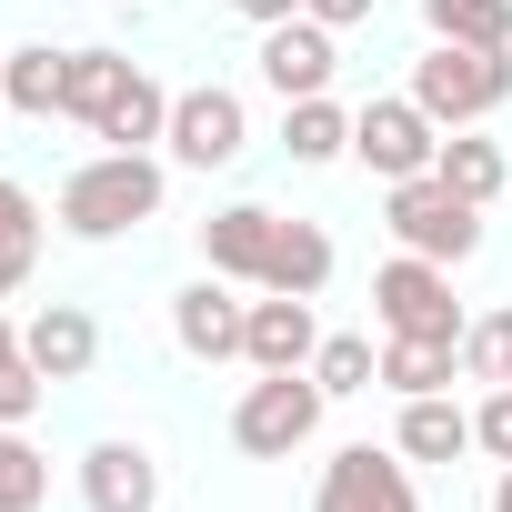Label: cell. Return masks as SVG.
Listing matches in <instances>:
<instances>
[{
  "instance_id": "obj_5",
  "label": "cell",
  "mask_w": 512,
  "mask_h": 512,
  "mask_svg": "<svg viewBox=\"0 0 512 512\" xmlns=\"http://www.w3.org/2000/svg\"><path fill=\"white\" fill-rule=\"evenodd\" d=\"M372 312L382 332H412V342H462V302H452V262H422V251H392L372 272Z\"/></svg>"
},
{
  "instance_id": "obj_15",
  "label": "cell",
  "mask_w": 512,
  "mask_h": 512,
  "mask_svg": "<svg viewBox=\"0 0 512 512\" xmlns=\"http://www.w3.org/2000/svg\"><path fill=\"white\" fill-rule=\"evenodd\" d=\"M392 452H402V462H462V452H472V412H462L452 392H422V402H402Z\"/></svg>"
},
{
  "instance_id": "obj_24",
  "label": "cell",
  "mask_w": 512,
  "mask_h": 512,
  "mask_svg": "<svg viewBox=\"0 0 512 512\" xmlns=\"http://www.w3.org/2000/svg\"><path fill=\"white\" fill-rule=\"evenodd\" d=\"M41 502H51V452L21 422H0V512H41Z\"/></svg>"
},
{
  "instance_id": "obj_7",
  "label": "cell",
  "mask_w": 512,
  "mask_h": 512,
  "mask_svg": "<svg viewBox=\"0 0 512 512\" xmlns=\"http://www.w3.org/2000/svg\"><path fill=\"white\" fill-rule=\"evenodd\" d=\"M161 151H171L181 171H231V161L251 151V101L221 91V81L171 91V131H161Z\"/></svg>"
},
{
  "instance_id": "obj_20",
  "label": "cell",
  "mask_w": 512,
  "mask_h": 512,
  "mask_svg": "<svg viewBox=\"0 0 512 512\" xmlns=\"http://www.w3.org/2000/svg\"><path fill=\"white\" fill-rule=\"evenodd\" d=\"M282 151L302 161V171H322V161H342L352 151V111L322 91V101H282Z\"/></svg>"
},
{
  "instance_id": "obj_29",
  "label": "cell",
  "mask_w": 512,
  "mask_h": 512,
  "mask_svg": "<svg viewBox=\"0 0 512 512\" xmlns=\"http://www.w3.org/2000/svg\"><path fill=\"white\" fill-rule=\"evenodd\" d=\"M0 241H21V251H41V201H31L21 181H0Z\"/></svg>"
},
{
  "instance_id": "obj_21",
  "label": "cell",
  "mask_w": 512,
  "mask_h": 512,
  "mask_svg": "<svg viewBox=\"0 0 512 512\" xmlns=\"http://www.w3.org/2000/svg\"><path fill=\"white\" fill-rule=\"evenodd\" d=\"M422 31L462 51H512V0H422Z\"/></svg>"
},
{
  "instance_id": "obj_6",
  "label": "cell",
  "mask_w": 512,
  "mask_h": 512,
  "mask_svg": "<svg viewBox=\"0 0 512 512\" xmlns=\"http://www.w3.org/2000/svg\"><path fill=\"white\" fill-rule=\"evenodd\" d=\"M352 161H362L372 181H422V171L442 161V121H432L412 91H382V101L352 111Z\"/></svg>"
},
{
  "instance_id": "obj_31",
  "label": "cell",
  "mask_w": 512,
  "mask_h": 512,
  "mask_svg": "<svg viewBox=\"0 0 512 512\" xmlns=\"http://www.w3.org/2000/svg\"><path fill=\"white\" fill-rule=\"evenodd\" d=\"M31 262H41V251H21V241H0V302H11V292L31 282Z\"/></svg>"
},
{
  "instance_id": "obj_9",
  "label": "cell",
  "mask_w": 512,
  "mask_h": 512,
  "mask_svg": "<svg viewBox=\"0 0 512 512\" xmlns=\"http://www.w3.org/2000/svg\"><path fill=\"white\" fill-rule=\"evenodd\" d=\"M241 332H251L241 282L201 272V282H181V292H171V342H181L191 362H241Z\"/></svg>"
},
{
  "instance_id": "obj_2",
  "label": "cell",
  "mask_w": 512,
  "mask_h": 512,
  "mask_svg": "<svg viewBox=\"0 0 512 512\" xmlns=\"http://www.w3.org/2000/svg\"><path fill=\"white\" fill-rule=\"evenodd\" d=\"M412 101L442 121V131H482L502 101H512V51H462V41H432L412 61Z\"/></svg>"
},
{
  "instance_id": "obj_27",
  "label": "cell",
  "mask_w": 512,
  "mask_h": 512,
  "mask_svg": "<svg viewBox=\"0 0 512 512\" xmlns=\"http://www.w3.org/2000/svg\"><path fill=\"white\" fill-rule=\"evenodd\" d=\"M41 402H51V372H41L31 352H21V362H0V422H31Z\"/></svg>"
},
{
  "instance_id": "obj_22",
  "label": "cell",
  "mask_w": 512,
  "mask_h": 512,
  "mask_svg": "<svg viewBox=\"0 0 512 512\" xmlns=\"http://www.w3.org/2000/svg\"><path fill=\"white\" fill-rule=\"evenodd\" d=\"M161 131H171V91H161L151 71H131V91L101 111V141H111V151H151Z\"/></svg>"
},
{
  "instance_id": "obj_3",
  "label": "cell",
  "mask_w": 512,
  "mask_h": 512,
  "mask_svg": "<svg viewBox=\"0 0 512 512\" xmlns=\"http://www.w3.org/2000/svg\"><path fill=\"white\" fill-rule=\"evenodd\" d=\"M382 221H392L402 251H422V262H472V251H482V201H462L442 171L382 181Z\"/></svg>"
},
{
  "instance_id": "obj_32",
  "label": "cell",
  "mask_w": 512,
  "mask_h": 512,
  "mask_svg": "<svg viewBox=\"0 0 512 512\" xmlns=\"http://www.w3.org/2000/svg\"><path fill=\"white\" fill-rule=\"evenodd\" d=\"M231 11H241L251 31H272V21H292V11H302V0H231Z\"/></svg>"
},
{
  "instance_id": "obj_14",
  "label": "cell",
  "mask_w": 512,
  "mask_h": 512,
  "mask_svg": "<svg viewBox=\"0 0 512 512\" xmlns=\"http://www.w3.org/2000/svg\"><path fill=\"white\" fill-rule=\"evenodd\" d=\"M21 352H31L51 382H81V372L101 362V322H91L81 302H41V312L21 322Z\"/></svg>"
},
{
  "instance_id": "obj_28",
  "label": "cell",
  "mask_w": 512,
  "mask_h": 512,
  "mask_svg": "<svg viewBox=\"0 0 512 512\" xmlns=\"http://www.w3.org/2000/svg\"><path fill=\"white\" fill-rule=\"evenodd\" d=\"M472 452L512 462V382H492V392H482V412H472Z\"/></svg>"
},
{
  "instance_id": "obj_4",
  "label": "cell",
  "mask_w": 512,
  "mask_h": 512,
  "mask_svg": "<svg viewBox=\"0 0 512 512\" xmlns=\"http://www.w3.org/2000/svg\"><path fill=\"white\" fill-rule=\"evenodd\" d=\"M322 412H332V392H322L312 372H262V382L231 402V442H241L251 462H292V452L322 432Z\"/></svg>"
},
{
  "instance_id": "obj_25",
  "label": "cell",
  "mask_w": 512,
  "mask_h": 512,
  "mask_svg": "<svg viewBox=\"0 0 512 512\" xmlns=\"http://www.w3.org/2000/svg\"><path fill=\"white\" fill-rule=\"evenodd\" d=\"M312 382L342 402V392H372L382 382V352H372V332H322V352H312Z\"/></svg>"
},
{
  "instance_id": "obj_35",
  "label": "cell",
  "mask_w": 512,
  "mask_h": 512,
  "mask_svg": "<svg viewBox=\"0 0 512 512\" xmlns=\"http://www.w3.org/2000/svg\"><path fill=\"white\" fill-rule=\"evenodd\" d=\"M0 111H11V101H0Z\"/></svg>"
},
{
  "instance_id": "obj_8",
  "label": "cell",
  "mask_w": 512,
  "mask_h": 512,
  "mask_svg": "<svg viewBox=\"0 0 512 512\" xmlns=\"http://www.w3.org/2000/svg\"><path fill=\"white\" fill-rule=\"evenodd\" d=\"M312 512H422V492H412V462H402V452L352 442V452H332V462H322Z\"/></svg>"
},
{
  "instance_id": "obj_16",
  "label": "cell",
  "mask_w": 512,
  "mask_h": 512,
  "mask_svg": "<svg viewBox=\"0 0 512 512\" xmlns=\"http://www.w3.org/2000/svg\"><path fill=\"white\" fill-rule=\"evenodd\" d=\"M131 71H141L131 51H101V41L71 51V71H61V121H91V131H101V111L131 91Z\"/></svg>"
},
{
  "instance_id": "obj_34",
  "label": "cell",
  "mask_w": 512,
  "mask_h": 512,
  "mask_svg": "<svg viewBox=\"0 0 512 512\" xmlns=\"http://www.w3.org/2000/svg\"><path fill=\"white\" fill-rule=\"evenodd\" d=\"M0 362H21V332H11V312H0Z\"/></svg>"
},
{
  "instance_id": "obj_12",
  "label": "cell",
  "mask_w": 512,
  "mask_h": 512,
  "mask_svg": "<svg viewBox=\"0 0 512 512\" xmlns=\"http://www.w3.org/2000/svg\"><path fill=\"white\" fill-rule=\"evenodd\" d=\"M81 502H91V512H161V462H151V442H131V432L91 442V452H81Z\"/></svg>"
},
{
  "instance_id": "obj_26",
  "label": "cell",
  "mask_w": 512,
  "mask_h": 512,
  "mask_svg": "<svg viewBox=\"0 0 512 512\" xmlns=\"http://www.w3.org/2000/svg\"><path fill=\"white\" fill-rule=\"evenodd\" d=\"M462 382H512V302H492V312H472L462 322Z\"/></svg>"
},
{
  "instance_id": "obj_10",
  "label": "cell",
  "mask_w": 512,
  "mask_h": 512,
  "mask_svg": "<svg viewBox=\"0 0 512 512\" xmlns=\"http://www.w3.org/2000/svg\"><path fill=\"white\" fill-rule=\"evenodd\" d=\"M332 71H342V31H322L312 11H292V21L262 31V81H272L282 101H322Z\"/></svg>"
},
{
  "instance_id": "obj_17",
  "label": "cell",
  "mask_w": 512,
  "mask_h": 512,
  "mask_svg": "<svg viewBox=\"0 0 512 512\" xmlns=\"http://www.w3.org/2000/svg\"><path fill=\"white\" fill-rule=\"evenodd\" d=\"M462 372V342H412V332H382V392L422 402V392H452Z\"/></svg>"
},
{
  "instance_id": "obj_23",
  "label": "cell",
  "mask_w": 512,
  "mask_h": 512,
  "mask_svg": "<svg viewBox=\"0 0 512 512\" xmlns=\"http://www.w3.org/2000/svg\"><path fill=\"white\" fill-rule=\"evenodd\" d=\"M432 171H442V181H452L462 201H482V211H492V191L512 181L502 141H482V131H442V161H432Z\"/></svg>"
},
{
  "instance_id": "obj_1",
  "label": "cell",
  "mask_w": 512,
  "mask_h": 512,
  "mask_svg": "<svg viewBox=\"0 0 512 512\" xmlns=\"http://www.w3.org/2000/svg\"><path fill=\"white\" fill-rule=\"evenodd\" d=\"M161 161L151 151H101V161H81L71 181H61V231L71 241H121V231H141V221H161Z\"/></svg>"
},
{
  "instance_id": "obj_13",
  "label": "cell",
  "mask_w": 512,
  "mask_h": 512,
  "mask_svg": "<svg viewBox=\"0 0 512 512\" xmlns=\"http://www.w3.org/2000/svg\"><path fill=\"white\" fill-rule=\"evenodd\" d=\"M312 352H322L312 302H292V292H262V302H251V332H241V362H251V372H312Z\"/></svg>"
},
{
  "instance_id": "obj_33",
  "label": "cell",
  "mask_w": 512,
  "mask_h": 512,
  "mask_svg": "<svg viewBox=\"0 0 512 512\" xmlns=\"http://www.w3.org/2000/svg\"><path fill=\"white\" fill-rule=\"evenodd\" d=\"M492 512H512V462H502V472H492Z\"/></svg>"
},
{
  "instance_id": "obj_19",
  "label": "cell",
  "mask_w": 512,
  "mask_h": 512,
  "mask_svg": "<svg viewBox=\"0 0 512 512\" xmlns=\"http://www.w3.org/2000/svg\"><path fill=\"white\" fill-rule=\"evenodd\" d=\"M61 71H71V51L31 41V51H11V61H0V101H11L21 121H61Z\"/></svg>"
},
{
  "instance_id": "obj_30",
  "label": "cell",
  "mask_w": 512,
  "mask_h": 512,
  "mask_svg": "<svg viewBox=\"0 0 512 512\" xmlns=\"http://www.w3.org/2000/svg\"><path fill=\"white\" fill-rule=\"evenodd\" d=\"M302 11H312V21H322V31H362V21H372V11H382V0H302Z\"/></svg>"
},
{
  "instance_id": "obj_18",
  "label": "cell",
  "mask_w": 512,
  "mask_h": 512,
  "mask_svg": "<svg viewBox=\"0 0 512 512\" xmlns=\"http://www.w3.org/2000/svg\"><path fill=\"white\" fill-rule=\"evenodd\" d=\"M332 282V231L322 221H282V241H272V272H262V292H292V302H312Z\"/></svg>"
},
{
  "instance_id": "obj_11",
  "label": "cell",
  "mask_w": 512,
  "mask_h": 512,
  "mask_svg": "<svg viewBox=\"0 0 512 512\" xmlns=\"http://www.w3.org/2000/svg\"><path fill=\"white\" fill-rule=\"evenodd\" d=\"M272 241H282V211H262V201H221V211L201 221V262H211L221 282H241V292H262Z\"/></svg>"
}]
</instances>
